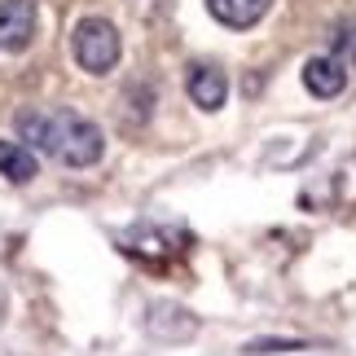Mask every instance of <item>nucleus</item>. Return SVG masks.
Wrapping results in <instances>:
<instances>
[{
    "mask_svg": "<svg viewBox=\"0 0 356 356\" xmlns=\"http://www.w3.org/2000/svg\"><path fill=\"white\" fill-rule=\"evenodd\" d=\"M18 136L26 149H44V154L62 159L66 168H92L106 154V136L92 119L75 111H22L18 115Z\"/></svg>",
    "mask_w": 356,
    "mask_h": 356,
    "instance_id": "nucleus-1",
    "label": "nucleus"
},
{
    "mask_svg": "<svg viewBox=\"0 0 356 356\" xmlns=\"http://www.w3.org/2000/svg\"><path fill=\"white\" fill-rule=\"evenodd\" d=\"M71 53L79 62V71L88 75H111L119 53H123V40L115 31V22L106 18H79L75 22V35H71Z\"/></svg>",
    "mask_w": 356,
    "mask_h": 356,
    "instance_id": "nucleus-2",
    "label": "nucleus"
},
{
    "mask_svg": "<svg viewBox=\"0 0 356 356\" xmlns=\"http://www.w3.org/2000/svg\"><path fill=\"white\" fill-rule=\"evenodd\" d=\"M35 40V0H0V49L22 53Z\"/></svg>",
    "mask_w": 356,
    "mask_h": 356,
    "instance_id": "nucleus-3",
    "label": "nucleus"
},
{
    "mask_svg": "<svg viewBox=\"0 0 356 356\" xmlns=\"http://www.w3.org/2000/svg\"><path fill=\"white\" fill-rule=\"evenodd\" d=\"M304 88L312 92V97H321V102L339 97V92L348 88V62H339L334 53H325V58H308L304 62Z\"/></svg>",
    "mask_w": 356,
    "mask_h": 356,
    "instance_id": "nucleus-4",
    "label": "nucleus"
},
{
    "mask_svg": "<svg viewBox=\"0 0 356 356\" xmlns=\"http://www.w3.org/2000/svg\"><path fill=\"white\" fill-rule=\"evenodd\" d=\"M185 92H189V102L198 106V111H220L225 106V97H229V75L220 71V66H194L189 71V79H185Z\"/></svg>",
    "mask_w": 356,
    "mask_h": 356,
    "instance_id": "nucleus-5",
    "label": "nucleus"
},
{
    "mask_svg": "<svg viewBox=\"0 0 356 356\" xmlns=\"http://www.w3.org/2000/svg\"><path fill=\"white\" fill-rule=\"evenodd\" d=\"M207 9L229 31H246V26H255L273 9V0H207Z\"/></svg>",
    "mask_w": 356,
    "mask_h": 356,
    "instance_id": "nucleus-6",
    "label": "nucleus"
},
{
    "mask_svg": "<svg viewBox=\"0 0 356 356\" xmlns=\"http://www.w3.org/2000/svg\"><path fill=\"white\" fill-rule=\"evenodd\" d=\"M40 163H35V149H26L22 141H0V176H9L13 185H26L35 181Z\"/></svg>",
    "mask_w": 356,
    "mask_h": 356,
    "instance_id": "nucleus-7",
    "label": "nucleus"
},
{
    "mask_svg": "<svg viewBox=\"0 0 356 356\" xmlns=\"http://www.w3.org/2000/svg\"><path fill=\"white\" fill-rule=\"evenodd\" d=\"M268 352H304V343H295V339H255V343H246V356H268Z\"/></svg>",
    "mask_w": 356,
    "mask_h": 356,
    "instance_id": "nucleus-8",
    "label": "nucleus"
},
{
    "mask_svg": "<svg viewBox=\"0 0 356 356\" xmlns=\"http://www.w3.org/2000/svg\"><path fill=\"white\" fill-rule=\"evenodd\" d=\"M348 49V58H356V26H339L334 31V53Z\"/></svg>",
    "mask_w": 356,
    "mask_h": 356,
    "instance_id": "nucleus-9",
    "label": "nucleus"
}]
</instances>
